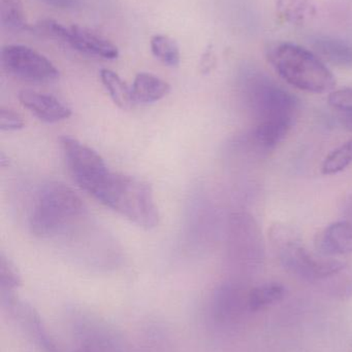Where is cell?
Masks as SVG:
<instances>
[{
  "instance_id": "cell-1",
  "label": "cell",
  "mask_w": 352,
  "mask_h": 352,
  "mask_svg": "<svg viewBox=\"0 0 352 352\" xmlns=\"http://www.w3.org/2000/svg\"><path fill=\"white\" fill-rule=\"evenodd\" d=\"M92 196L138 227L149 230L158 225L152 188L140 178L111 173Z\"/></svg>"
},
{
  "instance_id": "cell-2",
  "label": "cell",
  "mask_w": 352,
  "mask_h": 352,
  "mask_svg": "<svg viewBox=\"0 0 352 352\" xmlns=\"http://www.w3.org/2000/svg\"><path fill=\"white\" fill-rule=\"evenodd\" d=\"M270 240L278 252L282 266L308 283L324 287L335 275L349 266L338 258L312 254L304 248L296 230L283 223H275L271 227Z\"/></svg>"
},
{
  "instance_id": "cell-3",
  "label": "cell",
  "mask_w": 352,
  "mask_h": 352,
  "mask_svg": "<svg viewBox=\"0 0 352 352\" xmlns=\"http://www.w3.org/2000/svg\"><path fill=\"white\" fill-rule=\"evenodd\" d=\"M85 212L84 202L72 188L51 182L37 195L30 215L31 232L37 237H54L68 231Z\"/></svg>"
},
{
  "instance_id": "cell-4",
  "label": "cell",
  "mask_w": 352,
  "mask_h": 352,
  "mask_svg": "<svg viewBox=\"0 0 352 352\" xmlns=\"http://www.w3.org/2000/svg\"><path fill=\"white\" fill-rule=\"evenodd\" d=\"M269 59L279 76L299 90L322 94L331 92L336 85L334 76L322 60L295 43L275 45Z\"/></svg>"
},
{
  "instance_id": "cell-5",
  "label": "cell",
  "mask_w": 352,
  "mask_h": 352,
  "mask_svg": "<svg viewBox=\"0 0 352 352\" xmlns=\"http://www.w3.org/2000/svg\"><path fill=\"white\" fill-rule=\"evenodd\" d=\"M244 96L258 123L287 122L293 125L299 100L262 72H249L243 78Z\"/></svg>"
},
{
  "instance_id": "cell-6",
  "label": "cell",
  "mask_w": 352,
  "mask_h": 352,
  "mask_svg": "<svg viewBox=\"0 0 352 352\" xmlns=\"http://www.w3.org/2000/svg\"><path fill=\"white\" fill-rule=\"evenodd\" d=\"M72 332V347L66 352H125L119 333L94 314L74 311Z\"/></svg>"
},
{
  "instance_id": "cell-7",
  "label": "cell",
  "mask_w": 352,
  "mask_h": 352,
  "mask_svg": "<svg viewBox=\"0 0 352 352\" xmlns=\"http://www.w3.org/2000/svg\"><path fill=\"white\" fill-rule=\"evenodd\" d=\"M66 163L74 182L92 195L111 173L101 155L86 144L70 136L60 138Z\"/></svg>"
},
{
  "instance_id": "cell-8",
  "label": "cell",
  "mask_w": 352,
  "mask_h": 352,
  "mask_svg": "<svg viewBox=\"0 0 352 352\" xmlns=\"http://www.w3.org/2000/svg\"><path fill=\"white\" fill-rule=\"evenodd\" d=\"M2 309L19 329L43 352H66L53 338L41 314L14 293L1 292Z\"/></svg>"
},
{
  "instance_id": "cell-9",
  "label": "cell",
  "mask_w": 352,
  "mask_h": 352,
  "mask_svg": "<svg viewBox=\"0 0 352 352\" xmlns=\"http://www.w3.org/2000/svg\"><path fill=\"white\" fill-rule=\"evenodd\" d=\"M1 64L8 74L26 82H51L59 78V72L48 58L25 45L2 47Z\"/></svg>"
},
{
  "instance_id": "cell-10",
  "label": "cell",
  "mask_w": 352,
  "mask_h": 352,
  "mask_svg": "<svg viewBox=\"0 0 352 352\" xmlns=\"http://www.w3.org/2000/svg\"><path fill=\"white\" fill-rule=\"evenodd\" d=\"M231 252L238 260L260 265L264 260L265 244L258 223L247 213H237L231 219Z\"/></svg>"
},
{
  "instance_id": "cell-11",
  "label": "cell",
  "mask_w": 352,
  "mask_h": 352,
  "mask_svg": "<svg viewBox=\"0 0 352 352\" xmlns=\"http://www.w3.org/2000/svg\"><path fill=\"white\" fill-rule=\"evenodd\" d=\"M248 293L238 283H222L215 291L211 301V316L216 324H234L248 308Z\"/></svg>"
},
{
  "instance_id": "cell-12",
  "label": "cell",
  "mask_w": 352,
  "mask_h": 352,
  "mask_svg": "<svg viewBox=\"0 0 352 352\" xmlns=\"http://www.w3.org/2000/svg\"><path fill=\"white\" fill-rule=\"evenodd\" d=\"M19 100L37 119L45 123H57L72 116V111L63 102L45 93L22 90L19 93Z\"/></svg>"
},
{
  "instance_id": "cell-13",
  "label": "cell",
  "mask_w": 352,
  "mask_h": 352,
  "mask_svg": "<svg viewBox=\"0 0 352 352\" xmlns=\"http://www.w3.org/2000/svg\"><path fill=\"white\" fill-rule=\"evenodd\" d=\"M314 246L318 254L335 258L352 254V223L337 221L316 234Z\"/></svg>"
},
{
  "instance_id": "cell-14",
  "label": "cell",
  "mask_w": 352,
  "mask_h": 352,
  "mask_svg": "<svg viewBox=\"0 0 352 352\" xmlns=\"http://www.w3.org/2000/svg\"><path fill=\"white\" fill-rule=\"evenodd\" d=\"M68 45L85 55L105 60L117 59L119 56V51L114 43L101 35L79 25L70 26Z\"/></svg>"
},
{
  "instance_id": "cell-15",
  "label": "cell",
  "mask_w": 352,
  "mask_h": 352,
  "mask_svg": "<svg viewBox=\"0 0 352 352\" xmlns=\"http://www.w3.org/2000/svg\"><path fill=\"white\" fill-rule=\"evenodd\" d=\"M132 92L136 104H149L165 98L171 92V86L154 74L140 72L134 78Z\"/></svg>"
},
{
  "instance_id": "cell-16",
  "label": "cell",
  "mask_w": 352,
  "mask_h": 352,
  "mask_svg": "<svg viewBox=\"0 0 352 352\" xmlns=\"http://www.w3.org/2000/svg\"><path fill=\"white\" fill-rule=\"evenodd\" d=\"M312 45L318 55L341 68L352 67V45L342 39L332 36H318Z\"/></svg>"
},
{
  "instance_id": "cell-17",
  "label": "cell",
  "mask_w": 352,
  "mask_h": 352,
  "mask_svg": "<svg viewBox=\"0 0 352 352\" xmlns=\"http://www.w3.org/2000/svg\"><path fill=\"white\" fill-rule=\"evenodd\" d=\"M293 124L287 122L269 121L256 124L252 140L262 150H273L283 142Z\"/></svg>"
},
{
  "instance_id": "cell-18",
  "label": "cell",
  "mask_w": 352,
  "mask_h": 352,
  "mask_svg": "<svg viewBox=\"0 0 352 352\" xmlns=\"http://www.w3.org/2000/svg\"><path fill=\"white\" fill-rule=\"evenodd\" d=\"M277 14L283 22L302 25L315 14L313 0H277Z\"/></svg>"
},
{
  "instance_id": "cell-19",
  "label": "cell",
  "mask_w": 352,
  "mask_h": 352,
  "mask_svg": "<svg viewBox=\"0 0 352 352\" xmlns=\"http://www.w3.org/2000/svg\"><path fill=\"white\" fill-rule=\"evenodd\" d=\"M101 80L113 102L123 111H130L136 105L132 98V88L113 70H101Z\"/></svg>"
},
{
  "instance_id": "cell-20",
  "label": "cell",
  "mask_w": 352,
  "mask_h": 352,
  "mask_svg": "<svg viewBox=\"0 0 352 352\" xmlns=\"http://www.w3.org/2000/svg\"><path fill=\"white\" fill-rule=\"evenodd\" d=\"M285 287L281 283H269L250 289L248 293V308L250 312H258L280 302L285 297Z\"/></svg>"
},
{
  "instance_id": "cell-21",
  "label": "cell",
  "mask_w": 352,
  "mask_h": 352,
  "mask_svg": "<svg viewBox=\"0 0 352 352\" xmlns=\"http://www.w3.org/2000/svg\"><path fill=\"white\" fill-rule=\"evenodd\" d=\"M0 20L8 30H31L22 0H0Z\"/></svg>"
},
{
  "instance_id": "cell-22",
  "label": "cell",
  "mask_w": 352,
  "mask_h": 352,
  "mask_svg": "<svg viewBox=\"0 0 352 352\" xmlns=\"http://www.w3.org/2000/svg\"><path fill=\"white\" fill-rule=\"evenodd\" d=\"M151 52L163 65L178 67L181 61L180 49L175 39L165 34H155L151 37Z\"/></svg>"
},
{
  "instance_id": "cell-23",
  "label": "cell",
  "mask_w": 352,
  "mask_h": 352,
  "mask_svg": "<svg viewBox=\"0 0 352 352\" xmlns=\"http://www.w3.org/2000/svg\"><path fill=\"white\" fill-rule=\"evenodd\" d=\"M352 163V138L335 148L324 159L322 173L324 175H335L344 171Z\"/></svg>"
},
{
  "instance_id": "cell-24",
  "label": "cell",
  "mask_w": 352,
  "mask_h": 352,
  "mask_svg": "<svg viewBox=\"0 0 352 352\" xmlns=\"http://www.w3.org/2000/svg\"><path fill=\"white\" fill-rule=\"evenodd\" d=\"M22 285L18 269L10 258L0 256V289L6 293H14Z\"/></svg>"
},
{
  "instance_id": "cell-25",
  "label": "cell",
  "mask_w": 352,
  "mask_h": 352,
  "mask_svg": "<svg viewBox=\"0 0 352 352\" xmlns=\"http://www.w3.org/2000/svg\"><path fill=\"white\" fill-rule=\"evenodd\" d=\"M329 104L335 109L352 115V88L334 91L329 96Z\"/></svg>"
},
{
  "instance_id": "cell-26",
  "label": "cell",
  "mask_w": 352,
  "mask_h": 352,
  "mask_svg": "<svg viewBox=\"0 0 352 352\" xmlns=\"http://www.w3.org/2000/svg\"><path fill=\"white\" fill-rule=\"evenodd\" d=\"M23 118L12 109L1 107L0 109V129L3 131H17L24 128Z\"/></svg>"
},
{
  "instance_id": "cell-27",
  "label": "cell",
  "mask_w": 352,
  "mask_h": 352,
  "mask_svg": "<svg viewBox=\"0 0 352 352\" xmlns=\"http://www.w3.org/2000/svg\"><path fill=\"white\" fill-rule=\"evenodd\" d=\"M39 1L61 10H72V8H78L80 4L79 0H39Z\"/></svg>"
},
{
  "instance_id": "cell-28",
  "label": "cell",
  "mask_w": 352,
  "mask_h": 352,
  "mask_svg": "<svg viewBox=\"0 0 352 352\" xmlns=\"http://www.w3.org/2000/svg\"><path fill=\"white\" fill-rule=\"evenodd\" d=\"M215 58L213 55L212 50L208 49L205 52L203 55L202 60H200V70L204 74H208L212 68L214 67Z\"/></svg>"
},
{
  "instance_id": "cell-29",
  "label": "cell",
  "mask_w": 352,
  "mask_h": 352,
  "mask_svg": "<svg viewBox=\"0 0 352 352\" xmlns=\"http://www.w3.org/2000/svg\"><path fill=\"white\" fill-rule=\"evenodd\" d=\"M345 214H346L347 219L349 223H352V195L347 202L346 208H345Z\"/></svg>"
},
{
  "instance_id": "cell-30",
  "label": "cell",
  "mask_w": 352,
  "mask_h": 352,
  "mask_svg": "<svg viewBox=\"0 0 352 352\" xmlns=\"http://www.w3.org/2000/svg\"><path fill=\"white\" fill-rule=\"evenodd\" d=\"M346 116H347V118H349V121H351V123H352V115H346Z\"/></svg>"
}]
</instances>
